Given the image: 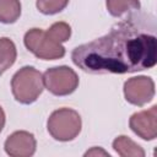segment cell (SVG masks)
<instances>
[{
	"label": "cell",
	"instance_id": "6da1fadb",
	"mask_svg": "<svg viewBox=\"0 0 157 157\" xmlns=\"http://www.w3.org/2000/svg\"><path fill=\"white\" fill-rule=\"evenodd\" d=\"M72 63L88 74H131L151 69L157 63L155 16L134 11L110 31L76 47Z\"/></svg>",
	"mask_w": 157,
	"mask_h": 157
},
{
	"label": "cell",
	"instance_id": "7a4b0ae2",
	"mask_svg": "<svg viewBox=\"0 0 157 157\" xmlns=\"http://www.w3.org/2000/svg\"><path fill=\"white\" fill-rule=\"evenodd\" d=\"M71 37V27L64 21L53 23L47 31L42 28H31L25 33V47L36 58L42 60H56L65 55V48L61 43Z\"/></svg>",
	"mask_w": 157,
	"mask_h": 157
},
{
	"label": "cell",
	"instance_id": "3957f363",
	"mask_svg": "<svg viewBox=\"0 0 157 157\" xmlns=\"http://www.w3.org/2000/svg\"><path fill=\"white\" fill-rule=\"evenodd\" d=\"M43 90V75L33 66L21 67L11 78L12 94L21 104H31L36 102Z\"/></svg>",
	"mask_w": 157,
	"mask_h": 157
},
{
	"label": "cell",
	"instance_id": "277c9868",
	"mask_svg": "<svg viewBox=\"0 0 157 157\" xmlns=\"http://www.w3.org/2000/svg\"><path fill=\"white\" fill-rule=\"evenodd\" d=\"M82 128L80 114L71 108H59L54 110L47 121L49 135L61 142L72 141L78 136Z\"/></svg>",
	"mask_w": 157,
	"mask_h": 157
},
{
	"label": "cell",
	"instance_id": "5b68a950",
	"mask_svg": "<svg viewBox=\"0 0 157 157\" xmlns=\"http://www.w3.org/2000/svg\"><path fill=\"white\" fill-rule=\"evenodd\" d=\"M45 88L54 96H69L78 87V76L69 66H55L47 69L43 74Z\"/></svg>",
	"mask_w": 157,
	"mask_h": 157
},
{
	"label": "cell",
	"instance_id": "8992f818",
	"mask_svg": "<svg viewBox=\"0 0 157 157\" xmlns=\"http://www.w3.org/2000/svg\"><path fill=\"white\" fill-rule=\"evenodd\" d=\"M123 91L126 102L142 107L155 97V82L148 76L131 77L125 81Z\"/></svg>",
	"mask_w": 157,
	"mask_h": 157
},
{
	"label": "cell",
	"instance_id": "52a82bcc",
	"mask_svg": "<svg viewBox=\"0 0 157 157\" xmlns=\"http://www.w3.org/2000/svg\"><path fill=\"white\" fill-rule=\"evenodd\" d=\"M129 126L142 140H155L157 137V105L134 113L129 119Z\"/></svg>",
	"mask_w": 157,
	"mask_h": 157
},
{
	"label": "cell",
	"instance_id": "ba28073f",
	"mask_svg": "<svg viewBox=\"0 0 157 157\" xmlns=\"http://www.w3.org/2000/svg\"><path fill=\"white\" fill-rule=\"evenodd\" d=\"M5 152L11 157H31L37 148V141L32 132L18 130L7 136L4 144Z\"/></svg>",
	"mask_w": 157,
	"mask_h": 157
},
{
	"label": "cell",
	"instance_id": "9c48e42d",
	"mask_svg": "<svg viewBox=\"0 0 157 157\" xmlns=\"http://www.w3.org/2000/svg\"><path fill=\"white\" fill-rule=\"evenodd\" d=\"M113 150L121 157H144V148L129 136L119 135L113 141Z\"/></svg>",
	"mask_w": 157,
	"mask_h": 157
},
{
	"label": "cell",
	"instance_id": "30bf717a",
	"mask_svg": "<svg viewBox=\"0 0 157 157\" xmlns=\"http://www.w3.org/2000/svg\"><path fill=\"white\" fill-rule=\"evenodd\" d=\"M16 58H17V50H16L15 43L7 37H1L0 38V75H2L15 64Z\"/></svg>",
	"mask_w": 157,
	"mask_h": 157
},
{
	"label": "cell",
	"instance_id": "8fae6325",
	"mask_svg": "<svg viewBox=\"0 0 157 157\" xmlns=\"http://www.w3.org/2000/svg\"><path fill=\"white\" fill-rule=\"evenodd\" d=\"M108 12L113 17H121L125 13L140 10V0H105Z\"/></svg>",
	"mask_w": 157,
	"mask_h": 157
},
{
	"label": "cell",
	"instance_id": "7c38bea8",
	"mask_svg": "<svg viewBox=\"0 0 157 157\" xmlns=\"http://www.w3.org/2000/svg\"><path fill=\"white\" fill-rule=\"evenodd\" d=\"M21 16L20 0H0V22L5 25L15 23Z\"/></svg>",
	"mask_w": 157,
	"mask_h": 157
},
{
	"label": "cell",
	"instance_id": "4fadbf2b",
	"mask_svg": "<svg viewBox=\"0 0 157 157\" xmlns=\"http://www.w3.org/2000/svg\"><path fill=\"white\" fill-rule=\"evenodd\" d=\"M69 4V0H37L36 6L43 15H55L63 11Z\"/></svg>",
	"mask_w": 157,
	"mask_h": 157
},
{
	"label": "cell",
	"instance_id": "5bb4252c",
	"mask_svg": "<svg viewBox=\"0 0 157 157\" xmlns=\"http://www.w3.org/2000/svg\"><path fill=\"white\" fill-rule=\"evenodd\" d=\"M99 156V155H102V156H108L109 157V153L108 152H105L104 150H102V148H98V147H93V148H91L90 151H87L86 153H85V156Z\"/></svg>",
	"mask_w": 157,
	"mask_h": 157
},
{
	"label": "cell",
	"instance_id": "9a60e30c",
	"mask_svg": "<svg viewBox=\"0 0 157 157\" xmlns=\"http://www.w3.org/2000/svg\"><path fill=\"white\" fill-rule=\"evenodd\" d=\"M5 120H6V118H5V112H4L2 107L0 105V132L2 131V129H4V126H5Z\"/></svg>",
	"mask_w": 157,
	"mask_h": 157
}]
</instances>
